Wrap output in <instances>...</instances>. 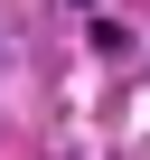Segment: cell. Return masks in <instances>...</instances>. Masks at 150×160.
<instances>
[{
  "instance_id": "1",
  "label": "cell",
  "mask_w": 150,
  "mask_h": 160,
  "mask_svg": "<svg viewBox=\"0 0 150 160\" xmlns=\"http://www.w3.org/2000/svg\"><path fill=\"white\" fill-rule=\"evenodd\" d=\"M75 10H94V0H75Z\"/></svg>"
}]
</instances>
